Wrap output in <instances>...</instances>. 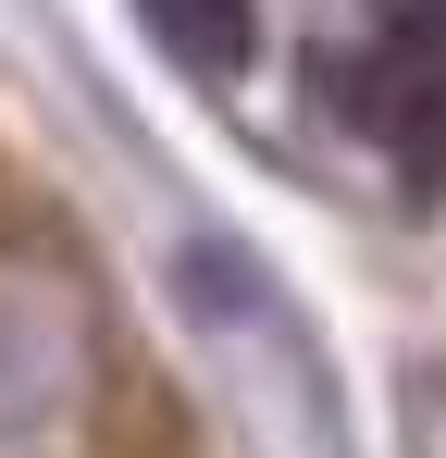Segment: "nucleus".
Wrapping results in <instances>:
<instances>
[{
    "mask_svg": "<svg viewBox=\"0 0 446 458\" xmlns=\"http://www.w3.org/2000/svg\"><path fill=\"white\" fill-rule=\"evenodd\" d=\"M360 124L409 161V186H434L446 161V0H372V99Z\"/></svg>",
    "mask_w": 446,
    "mask_h": 458,
    "instance_id": "obj_1",
    "label": "nucleus"
}]
</instances>
